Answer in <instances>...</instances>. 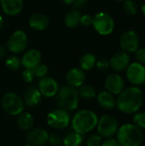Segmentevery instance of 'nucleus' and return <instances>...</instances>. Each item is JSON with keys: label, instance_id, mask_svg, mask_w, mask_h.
<instances>
[{"label": "nucleus", "instance_id": "58836bf2", "mask_svg": "<svg viewBox=\"0 0 145 146\" xmlns=\"http://www.w3.org/2000/svg\"><path fill=\"white\" fill-rule=\"evenodd\" d=\"M76 0H62V2L65 3V4H68V5H73V3H74V2H75Z\"/></svg>", "mask_w": 145, "mask_h": 146}, {"label": "nucleus", "instance_id": "e433bc0d", "mask_svg": "<svg viewBox=\"0 0 145 146\" xmlns=\"http://www.w3.org/2000/svg\"><path fill=\"white\" fill-rule=\"evenodd\" d=\"M101 146H121L120 145V143L117 141V139H115L113 138H109V139H106L103 143Z\"/></svg>", "mask_w": 145, "mask_h": 146}, {"label": "nucleus", "instance_id": "de8ad7c7", "mask_svg": "<svg viewBox=\"0 0 145 146\" xmlns=\"http://www.w3.org/2000/svg\"><path fill=\"white\" fill-rule=\"evenodd\" d=\"M0 1H1V0H0Z\"/></svg>", "mask_w": 145, "mask_h": 146}, {"label": "nucleus", "instance_id": "c756f323", "mask_svg": "<svg viewBox=\"0 0 145 146\" xmlns=\"http://www.w3.org/2000/svg\"><path fill=\"white\" fill-rule=\"evenodd\" d=\"M133 124L140 129H145V112H137L134 115Z\"/></svg>", "mask_w": 145, "mask_h": 146}, {"label": "nucleus", "instance_id": "9d476101", "mask_svg": "<svg viewBox=\"0 0 145 146\" xmlns=\"http://www.w3.org/2000/svg\"><path fill=\"white\" fill-rule=\"evenodd\" d=\"M120 44L123 51L126 53H134L139 49L140 39L135 31L127 30L121 34Z\"/></svg>", "mask_w": 145, "mask_h": 146}, {"label": "nucleus", "instance_id": "2f4dec72", "mask_svg": "<svg viewBox=\"0 0 145 146\" xmlns=\"http://www.w3.org/2000/svg\"><path fill=\"white\" fill-rule=\"evenodd\" d=\"M34 77H35V75H34L32 69L25 68L21 74V78H22L23 81L26 83H31L33 80Z\"/></svg>", "mask_w": 145, "mask_h": 146}, {"label": "nucleus", "instance_id": "6ab92c4d", "mask_svg": "<svg viewBox=\"0 0 145 146\" xmlns=\"http://www.w3.org/2000/svg\"><path fill=\"white\" fill-rule=\"evenodd\" d=\"M29 27L35 31H44L50 25L49 18L41 13H34L28 19Z\"/></svg>", "mask_w": 145, "mask_h": 146}, {"label": "nucleus", "instance_id": "ddd939ff", "mask_svg": "<svg viewBox=\"0 0 145 146\" xmlns=\"http://www.w3.org/2000/svg\"><path fill=\"white\" fill-rule=\"evenodd\" d=\"M106 91L113 95H119L125 89V81L118 74H111L107 76L104 81Z\"/></svg>", "mask_w": 145, "mask_h": 146}, {"label": "nucleus", "instance_id": "7c9ffc66", "mask_svg": "<svg viewBox=\"0 0 145 146\" xmlns=\"http://www.w3.org/2000/svg\"><path fill=\"white\" fill-rule=\"evenodd\" d=\"M102 143L103 138L99 134H92L86 140L87 146H101Z\"/></svg>", "mask_w": 145, "mask_h": 146}, {"label": "nucleus", "instance_id": "2eb2a0df", "mask_svg": "<svg viewBox=\"0 0 145 146\" xmlns=\"http://www.w3.org/2000/svg\"><path fill=\"white\" fill-rule=\"evenodd\" d=\"M130 64V56L128 53L121 50L112 56L109 60L110 68L115 72H122L127 68Z\"/></svg>", "mask_w": 145, "mask_h": 146}, {"label": "nucleus", "instance_id": "37998d69", "mask_svg": "<svg viewBox=\"0 0 145 146\" xmlns=\"http://www.w3.org/2000/svg\"><path fill=\"white\" fill-rule=\"evenodd\" d=\"M23 146H32L31 145H29V144H26V145H23Z\"/></svg>", "mask_w": 145, "mask_h": 146}, {"label": "nucleus", "instance_id": "a19ab883", "mask_svg": "<svg viewBox=\"0 0 145 146\" xmlns=\"http://www.w3.org/2000/svg\"><path fill=\"white\" fill-rule=\"evenodd\" d=\"M141 10H142V12H143L144 15L145 16V3L143 4V6H142V8H141Z\"/></svg>", "mask_w": 145, "mask_h": 146}, {"label": "nucleus", "instance_id": "473e14b6", "mask_svg": "<svg viewBox=\"0 0 145 146\" xmlns=\"http://www.w3.org/2000/svg\"><path fill=\"white\" fill-rule=\"evenodd\" d=\"M48 142H50V144L51 145L54 146H60L62 144V139L61 138V136L56 133H53L51 134H49V139Z\"/></svg>", "mask_w": 145, "mask_h": 146}, {"label": "nucleus", "instance_id": "a878e982", "mask_svg": "<svg viewBox=\"0 0 145 146\" xmlns=\"http://www.w3.org/2000/svg\"><path fill=\"white\" fill-rule=\"evenodd\" d=\"M79 96L81 98L86 99V100H91L96 98L97 96V90L96 88L90 85V84H83L80 87H79Z\"/></svg>", "mask_w": 145, "mask_h": 146}, {"label": "nucleus", "instance_id": "bb28decb", "mask_svg": "<svg viewBox=\"0 0 145 146\" xmlns=\"http://www.w3.org/2000/svg\"><path fill=\"white\" fill-rule=\"evenodd\" d=\"M123 10L126 15L132 16L135 15L138 11V5L133 0H126L123 3Z\"/></svg>", "mask_w": 145, "mask_h": 146}, {"label": "nucleus", "instance_id": "6e6552de", "mask_svg": "<svg viewBox=\"0 0 145 146\" xmlns=\"http://www.w3.org/2000/svg\"><path fill=\"white\" fill-rule=\"evenodd\" d=\"M71 121L70 114L62 109H56L47 115L48 125L56 130L66 128Z\"/></svg>", "mask_w": 145, "mask_h": 146}, {"label": "nucleus", "instance_id": "0eeeda50", "mask_svg": "<svg viewBox=\"0 0 145 146\" xmlns=\"http://www.w3.org/2000/svg\"><path fill=\"white\" fill-rule=\"evenodd\" d=\"M97 129L98 134L104 139H109L115 136L119 129V122L112 115H104L98 119Z\"/></svg>", "mask_w": 145, "mask_h": 146}, {"label": "nucleus", "instance_id": "72a5a7b5", "mask_svg": "<svg viewBox=\"0 0 145 146\" xmlns=\"http://www.w3.org/2000/svg\"><path fill=\"white\" fill-rule=\"evenodd\" d=\"M95 67H97V68L100 71H105L110 67L109 60H108L106 58H101L99 60H97Z\"/></svg>", "mask_w": 145, "mask_h": 146}, {"label": "nucleus", "instance_id": "412c9836", "mask_svg": "<svg viewBox=\"0 0 145 146\" xmlns=\"http://www.w3.org/2000/svg\"><path fill=\"white\" fill-rule=\"evenodd\" d=\"M97 100L98 104L105 110H111L116 107V98H115V95L111 94L108 91L99 92L97 96Z\"/></svg>", "mask_w": 145, "mask_h": 146}, {"label": "nucleus", "instance_id": "ea45409f", "mask_svg": "<svg viewBox=\"0 0 145 146\" xmlns=\"http://www.w3.org/2000/svg\"><path fill=\"white\" fill-rule=\"evenodd\" d=\"M3 24H4V21H3V15L0 14V30L3 28Z\"/></svg>", "mask_w": 145, "mask_h": 146}, {"label": "nucleus", "instance_id": "7ed1b4c3", "mask_svg": "<svg viewBox=\"0 0 145 146\" xmlns=\"http://www.w3.org/2000/svg\"><path fill=\"white\" fill-rule=\"evenodd\" d=\"M116 135V139L121 146H140L144 139L141 129L131 123L124 124L119 127Z\"/></svg>", "mask_w": 145, "mask_h": 146}, {"label": "nucleus", "instance_id": "f8f14e48", "mask_svg": "<svg viewBox=\"0 0 145 146\" xmlns=\"http://www.w3.org/2000/svg\"><path fill=\"white\" fill-rule=\"evenodd\" d=\"M38 89L40 92L42 97L53 98L56 95L59 87H58L57 81L54 78L45 76L39 80Z\"/></svg>", "mask_w": 145, "mask_h": 146}, {"label": "nucleus", "instance_id": "39448f33", "mask_svg": "<svg viewBox=\"0 0 145 146\" xmlns=\"http://www.w3.org/2000/svg\"><path fill=\"white\" fill-rule=\"evenodd\" d=\"M1 105L3 111L11 116L19 115L23 112L25 108L23 98L14 92L4 94L1 99Z\"/></svg>", "mask_w": 145, "mask_h": 146}, {"label": "nucleus", "instance_id": "4be33fe9", "mask_svg": "<svg viewBox=\"0 0 145 146\" xmlns=\"http://www.w3.org/2000/svg\"><path fill=\"white\" fill-rule=\"evenodd\" d=\"M18 127L23 131H29L34 126V118L32 114L28 112H22L18 115Z\"/></svg>", "mask_w": 145, "mask_h": 146}, {"label": "nucleus", "instance_id": "9b49d317", "mask_svg": "<svg viewBox=\"0 0 145 146\" xmlns=\"http://www.w3.org/2000/svg\"><path fill=\"white\" fill-rule=\"evenodd\" d=\"M126 70V78L128 81L133 85V86H138L144 84L145 80V67L138 62L130 63Z\"/></svg>", "mask_w": 145, "mask_h": 146}, {"label": "nucleus", "instance_id": "f257e3e1", "mask_svg": "<svg viewBox=\"0 0 145 146\" xmlns=\"http://www.w3.org/2000/svg\"><path fill=\"white\" fill-rule=\"evenodd\" d=\"M144 103V93L138 86H130L124 89L116 98L118 110L127 115L137 113Z\"/></svg>", "mask_w": 145, "mask_h": 146}, {"label": "nucleus", "instance_id": "f3484780", "mask_svg": "<svg viewBox=\"0 0 145 146\" xmlns=\"http://www.w3.org/2000/svg\"><path fill=\"white\" fill-rule=\"evenodd\" d=\"M66 81L68 86H72L73 88H79L85 81V74L80 68H73L69 69L66 74Z\"/></svg>", "mask_w": 145, "mask_h": 146}, {"label": "nucleus", "instance_id": "1a4fd4ad", "mask_svg": "<svg viewBox=\"0 0 145 146\" xmlns=\"http://www.w3.org/2000/svg\"><path fill=\"white\" fill-rule=\"evenodd\" d=\"M27 44L28 38L26 33L22 30H16L9 38L7 50L13 54H20L26 49Z\"/></svg>", "mask_w": 145, "mask_h": 146}, {"label": "nucleus", "instance_id": "b1692460", "mask_svg": "<svg viewBox=\"0 0 145 146\" xmlns=\"http://www.w3.org/2000/svg\"><path fill=\"white\" fill-rule=\"evenodd\" d=\"M81 15L77 10H73L68 12L64 17V23L68 28H75L80 23Z\"/></svg>", "mask_w": 145, "mask_h": 146}, {"label": "nucleus", "instance_id": "20e7f679", "mask_svg": "<svg viewBox=\"0 0 145 146\" xmlns=\"http://www.w3.org/2000/svg\"><path fill=\"white\" fill-rule=\"evenodd\" d=\"M55 97L59 109L69 112L76 110L78 107L79 96L76 88L69 86H64L58 90Z\"/></svg>", "mask_w": 145, "mask_h": 146}, {"label": "nucleus", "instance_id": "f03ea898", "mask_svg": "<svg viewBox=\"0 0 145 146\" xmlns=\"http://www.w3.org/2000/svg\"><path fill=\"white\" fill-rule=\"evenodd\" d=\"M97 121L98 117L95 112L90 110H81L73 115L71 123L75 133L84 135L97 127Z\"/></svg>", "mask_w": 145, "mask_h": 146}, {"label": "nucleus", "instance_id": "a18cd8bd", "mask_svg": "<svg viewBox=\"0 0 145 146\" xmlns=\"http://www.w3.org/2000/svg\"><path fill=\"white\" fill-rule=\"evenodd\" d=\"M144 85H145V80H144Z\"/></svg>", "mask_w": 145, "mask_h": 146}, {"label": "nucleus", "instance_id": "c9c22d12", "mask_svg": "<svg viewBox=\"0 0 145 146\" xmlns=\"http://www.w3.org/2000/svg\"><path fill=\"white\" fill-rule=\"evenodd\" d=\"M135 56H136V59L138 61V62L141 63V64H145V48H139L136 52H135Z\"/></svg>", "mask_w": 145, "mask_h": 146}, {"label": "nucleus", "instance_id": "dca6fc26", "mask_svg": "<svg viewBox=\"0 0 145 146\" xmlns=\"http://www.w3.org/2000/svg\"><path fill=\"white\" fill-rule=\"evenodd\" d=\"M41 52L37 49H30L23 54L21 59V66H23L25 68L33 69L37 65L41 62Z\"/></svg>", "mask_w": 145, "mask_h": 146}, {"label": "nucleus", "instance_id": "4c0bfd02", "mask_svg": "<svg viewBox=\"0 0 145 146\" xmlns=\"http://www.w3.org/2000/svg\"><path fill=\"white\" fill-rule=\"evenodd\" d=\"M7 48L4 47L3 45L0 44V58H3L4 56H6L7 55Z\"/></svg>", "mask_w": 145, "mask_h": 146}, {"label": "nucleus", "instance_id": "5701e85b", "mask_svg": "<svg viewBox=\"0 0 145 146\" xmlns=\"http://www.w3.org/2000/svg\"><path fill=\"white\" fill-rule=\"evenodd\" d=\"M97 62V57L95 55L91 53H86L83 55L79 60V68L83 71H89L91 70Z\"/></svg>", "mask_w": 145, "mask_h": 146}, {"label": "nucleus", "instance_id": "f704fd0d", "mask_svg": "<svg viewBox=\"0 0 145 146\" xmlns=\"http://www.w3.org/2000/svg\"><path fill=\"white\" fill-rule=\"evenodd\" d=\"M92 21H93V16L88 14H85V15H81L79 23L84 27H90V26H92Z\"/></svg>", "mask_w": 145, "mask_h": 146}, {"label": "nucleus", "instance_id": "a211bd4d", "mask_svg": "<svg viewBox=\"0 0 145 146\" xmlns=\"http://www.w3.org/2000/svg\"><path fill=\"white\" fill-rule=\"evenodd\" d=\"M0 3L3 13L9 16L17 15L23 9V0H1Z\"/></svg>", "mask_w": 145, "mask_h": 146}, {"label": "nucleus", "instance_id": "cd10ccee", "mask_svg": "<svg viewBox=\"0 0 145 146\" xmlns=\"http://www.w3.org/2000/svg\"><path fill=\"white\" fill-rule=\"evenodd\" d=\"M5 65H6L7 68L11 70V71L18 70L21 66V59L15 55L9 56L5 60Z\"/></svg>", "mask_w": 145, "mask_h": 146}, {"label": "nucleus", "instance_id": "79ce46f5", "mask_svg": "<svg viewBox=\"0 0 145 146\" xmlns=\"http://www.w3.org/2000/svg\"><path fill=\"white\" fill-rule=\"evenodd\" d=\"M115 1H116V2H118V3H124L126 0H115Z\"/></svg>", "mask_w": 145, "mask_h": 146}, {"label": "nucleus", "instance_id": "aec40b11", "mask_svg": "<svg viewBox=\"0 0 145 146\" xmlns=\"http://www.w3.org/2000/svg\"><path fill=\"white\" fill-rule=\"evenodd\" d=\"M23 101L25 105H27L28 107H34L38 105L42 101V95L38 87H29L25 92Z\"/></svg>", "mask_w": 145, "mask_h": 146}, {"label": "nucleus", "instance_id": "4468645a", "mask_svg": "<svg viewBox=\"0 0 145 146\" xmlns=\"http://www.w3.org/2000/svg\"><path fill=\"white\" fill-rule=\"evenodd\" d=\"M49 139V133L46 130L39 127L32 128L26 134V140L32 146L44 145Z\"/></svg>", "mask_w": 145, "mask_h": 146}, {"label": "nucleus", "instance_id": "49530a36", "mask_svg": "<svg viewBox=\"0 0 145 146\" xmlns=\"http://www.w3.org/2000/svg\"><path fill=\"white\" fill-rule=\"evenodd\" d=\"M42 146H45V145H42Z\"/></svg>", "mask_w": 145, "mask_h": 146}, {"label": "nucleus", "instance_id": "c03bdc74", "mask_svg": "<svg viewBox=\"0 0 145 146\" xmlns=\"http://www.w3.org/2000/svg\"><path fill=\"white\" fill-rule=\"evenodd\" d=\"M79 1H82V2H84V3H85V1H87V0H79Z\"/></svg>", "mask_w": 145, "mask_h": 146}, {"label": "nucleus", "instance_id": "393cba45", "mask_svg": "<svg viewBox=\"0 0 145 146\" xmlns=\"http://www.w3.org/2000/svg\"><path fill=\"white\" fill-rule=\"evenodd\" d=\"M83 143V136L75 132L67 134L62 139L63 146H80Z\"/></svg>", "mask_w": 145, "mask_h": 146}, {"label": "nucleus", "instance_id": "423d86ee", "mask_svg": "<svg viewBox=\"0 0 145 146\" xmlns=\"http://www.w3.org/2000/svg\"><path fill=\"white\" fill-rule=\"evenodd\" d=\"M92 27L98 34L108 36L110 35L115 29V21L109 13L98 12L93 16Z\"/></svg>", "mask_w": 145, "mask_h": 146}, {"label": "nucleus", "instance_id": "c85d7f7f", "mask_svg": "<svg viewBox=\"0 0 145 146\" xmlns=\"http://www.w3.org/2000/svg\"><path fill=\"white\" fill-rule=\"evenodd\" d=\"M32 70H33L35 77L39 78V79L45 77L46 74H48V67H47V65H45L44 63H41V62L38 65H37Z\"/></svg>", "mask_w": 145, "mask_h": 146}]
</instances>
